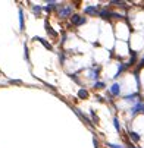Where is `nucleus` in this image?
Here are the masks:
<instances>
[{"label": "nucleus", "instance_id": "2", "mask_svg": "<svg viewBox=\"0 0 144 148\" xmlns=\"http://www.w3.org/2000/svg\"><path fill=\"white\" fill-rule=\"evenodd\" d=\"M79 95H81V97H87V92H85V91H79Z\"/></svg>", "mask_w": 144, "mask_h": 148}, {"label": "nucleus", "instance_id": "1", "mask_svg": "<svg viewBox=\"0 0 144 148\" xmlns=\"http://www.w3.org/2000/svg\"><path fill=\"white\" fill-rule=\"evenodd\" d=\"M74 22H75V23H82V22H84V19H81V18H77V16H74Z\"/></svg>", "mask_w": 144, "mask_h": 148}]
</instances>
